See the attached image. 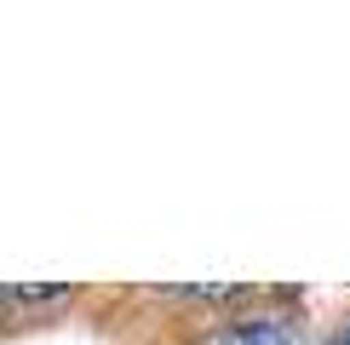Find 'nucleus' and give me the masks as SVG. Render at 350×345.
<instances>
[{"label":"nucleus","mask_w":350,"mask_h":345,"mask_svg":"<svg viewBox=\"0 0 350 345\" xmlns=\"http://www.w3.org/2000/svg\"><path fill=\"white\" fill-rule=\"evenodd\" d=\"M207 345H293V316H236V322H224Z\"/></svg>","instance_id":"f257e3e1"},{"label":"nucleus","mask_w":350,"mask_h":345,"mask_svg":"<svg viewBox=\"0 0 350 345\" xmlns=\"http://www.w3.org/2000/svg\"><path fill=\"white\" fill-rule=\"evenodd\" d=\"M161 299H189V305H236V299H247V288H236V282H178V288H161Z\"/></svg>","instance_id":"f03ea898"},{"label":"nucleus","mask_w":350,"mask_h":345,"mask_svg":"<svg viewBox=\"0 0 350 345\" xmlns=\"http://www.w3.org/2000/svg\"><path fill=\"white\" fill-rule=\"evenodd\" d=\"M327 345H350V328H339V334H333V340H327Z\"/></svg>","instance_id":"7ed1b4c3"}]
</instances>
